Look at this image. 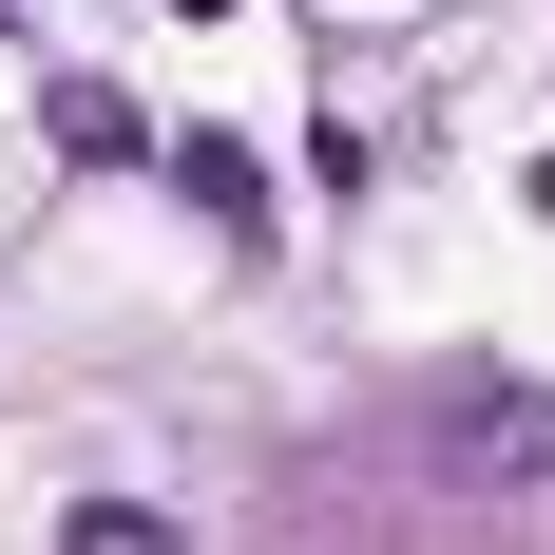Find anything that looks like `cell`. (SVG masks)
Here are the masks:
<instances>
[{
	"mask_svg": "<svg viewBox=\"0 0 555 555\" xmlns=\"http://www.w3.org/2000/svg\"><path fill=\"white\" fill-rule=\"evenodd\" d=\"M172 192H192V211H211L230 249H269V172L230 154V134H192V154H172Z\"/></svg>",
	"mask_w": 555,
	"mask_h": 555,
	"instance_id": "obj_1",
	"label": "cell"
},
{
	"mask_svg": "<svg viewBox=\"0 0 555 555\" xmlns=\"http://www.w3.org/2000/svg\"><path fill=\"white\" fill-rule=\"evenodd\" d=\"M57 154L115 172V154H154V134H134V96H115V77H57Z\"/></svg>",
	"mask_w": 555,
	"mask_h": 555,
	"instance_id": "obj_2",
	"label": "cell"
},
{
	"mask_svg": "<svg viewBox=\"0 0 555 555\" xmlns=\"http://www.w3.org/2000/svg\"><path fill=\"white\" fill-rule=\"evenodd\" d=\"M57 555H192V537H172L154 499H77V517H57Z\"/></svg>",
	"mask_w": 555,
	"mask_h": 555,
	"instance_id": "obj_3",
	"label": "cell"
}]
</instances>
